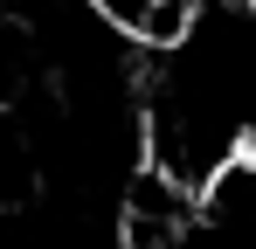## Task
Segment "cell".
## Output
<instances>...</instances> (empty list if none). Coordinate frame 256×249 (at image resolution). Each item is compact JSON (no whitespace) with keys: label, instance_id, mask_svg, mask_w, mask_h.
<instances>
[{"label":"cell","instance_id":"obj_2","mask_svg":"<svg viewBox=\"0 0 256 249\" xmlns=\"http://www.w3.org/2000/svg\"><path fill=\"white\" fill-rule=\"evenodd\" d=\"M236 7H256V0H236Z\"/></svg>","mask_w":256,"mask_h":249},{"label":"cell","instance_id":"obj_1","mask_svg":"<svg viewBox=\"0 0 256 249\" xmlns=\"http://www.w3.org/2000/svg\"><path fill=\"white\" fill-rule=\"evenodd\" d=\"M84 7L111 35H125L132 48H146V56H173L180 42L194 35V21H201L194 0H84Z\"/></svg>","mask_w":256,"mask_h":249}]
</instances>
